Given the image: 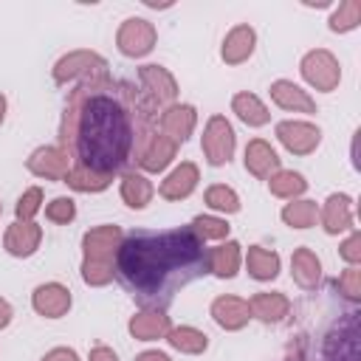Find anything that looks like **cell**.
I'll return each mask as SVG.
<instances>
[{
  "label": "cell",
  "instance_id": "7a4b0ae2",
  "mask_svg": "<svg viewBox=\"0 0 361 361\" xmlns=\"http://www.w3.org/2000/svg\"><path fill=\"white\" fill-rule=\"evenodd\" d=\"M209 274V248L189 228L133 231L116 251V279L152 310H164L180 288Z\"/></svg>",
  "mask_w": 361,
  "mask_h": 361
},
{
  "label": "cell",
  "instance_id": "60d3db41",
  "mask_svg": "<svg viewBox=\"0 0 361 361\" xmlns=\"http://www.w3.org/2000/svg\"><path fill=\"white\" fill-rule=\"evenodd\" d=\"M87 361H118V355L107 347V344H96L93 350H90V358Z\"/></svg>",
  "mask_w": 361,
  "mask_h": 361
},
{
  "label": "cell",
  "instance_id": "7bdbcfd3",
  "mask_svg": "<svg viewBox=\"0 0 361 361\" xmlns=\"http://www.w3.org/2000/svg\"><path fill=\"white\" fill-rule=\"evenodd\" d=\"M11 316H14V310H11V305H8V302H6L3 296H0V330L11 324Z\"/></svg>",
  "mask_w": 361,
  "mask_h": 361
},
{
  "label": "cell",
  "instance_id": "8fae6325",
  "mask_svg": "<svg viewBox=\"0 0 361 361\" xmlns=\"http://www.w3.org/2000/svg\"><path fill=\"white\" fill-rule=\"evenodd\" d=\"M28 172L45 180H65L68 169H71V155L62 147H37L28 161H25Z\"/></svg>",
  "mask_w": 361,
  "mask_h": 361
},
{
  "label": "cell",
  "instance_id": "ba28073f",
  "mask_svg": "<svg viewBox=\"0 0 361 361\" xmlns=\"http://www.w3.org/2000/svg\"><path fill=\"white\" fill-rule=\"evenodd\" d=\"M107 68V59L99 56L96 51H71L65 54L56 65H54V79L59 85L65 82H73V79H87V76H96V73H104Z\"/></svg>",
  "mask_w": 361,
  "mask_h": 361
},
{
  "label": "cell",
  "instance_id": "1f68e13d",
  "mask_svg": "<svg viewBox=\"0 0 361 361\" xmlns=\"http://www.w3.org/2000/svg\"><path fill=\"white\" fill-rule=\"evenodd\" d=\"M110 180H113V178L96 175V172H90V169H85V166H79V164H73V166L68 169V175H65V183H68L71 189H76V192H102V189L110 186Z\"/></svg>",
  "mask_w": 361,
  "mask_h": 361
},
{
  "label": "cell",
  "instance_id": "f6af8a7d",
  "mask_svg": "<svg viewBox=\"0 0 361 361\" xmlns=\"http://www.w3.org/2000/svg\"><path fill=\"white\" fill-rule=\"evenodd\" d=\"M288 361H302V358H288Z\"/></svg>",
  "mask_w": 361,
  "mask_h": 361
},
{
  "label": "cell",
  "instance_id": "d6a6232c",
  "mask_svg": "<svg viewBox=\"0 0 361 361\" xmlns=\"http://www.w3.org/2000/svg\"><path fill=\"white\" fill-rule=\"evenodd\" d=\"M203 200H206L209 209L223 212V214H237V212H240V195H237L231 186H226V183L209 186L206 195H203Z\"/></svg>",
  "mask_w": 361,
  "mask_h": 361
},
{
  "label": "cell",
  "instance_id": "2e32d148",
  "mask_svg": "<svg viewBox=\"0 0 361 361\" xmlns=\"http://www.w3.org/2000/svg\"><path fill=\"white\" fill-rule=\"evenodd\" d=\"M254 45H257V31L248 23H240V25H234L226 34L223 48H220V56H223L226 65H243L254 54Z\"/></svg>",
  "mask_w": 361,
  "mask_h": 361
},
{
  "label": "cell",
  "instance_id": "8d00e7d4",
  "mask_svg": "<svg viewBox=\"0 0 361 361\" xmlns=\"http://www.w3.org/2000/svg\"><path fill=\"white\" fill-rule=\"evenodd\" d=\"M336 288H338V293H341L344 299H350V302H358V299H361V271L350 265L347 271H341V274H338V279H336Z\"/></svg>",
  "mask_w": 361,
  "mask_h": 361
},
{
  "label": "cell",
  "instance_id": "d4e9b609",
  "mask_svg": "<svg viewBox=\"0 0 361 361\" xmlns=\"http://www.w3.org/2000/svg\"><path fill=\"white\" fill-rule=\"evenodd\" d=\"M245 268H248V276H254L259 282H271L279 276V254L271 248H262V245H248Z\"/></svg>",
  "mask_w": 361,
  "mask_h": 361
},
{
  "label": "cell",
  "instance_id": "74e56055",
  "mask_svg": "<svg viewBox=\"0 0 361 361\" xmlns=\"http://www.w3.org/2000/svg\"><path fill=\"white\" fill-rule=\"evenodd\" d=\"M45 217H48L51 223L65 226V223H71V220L76 217V203H73L71 197H54V200L45 206Z\"/></svg>",
  "mask_w": 361,
  "mask_h": 361
},
{
  "label": "cell",
  "instance_id": "9a60e30c",
  "mask_svg": "<svg viewBox=\"0 0 361 361\" xmlns=\"http://www.w3.org/2000/svg\"><path fill=\"white\" fill-rule=\"evenodd\" d=\"M130 336L135 341H158V338H166V333L172 330L169 324V316L164 310H152V307H141L130 324H127Z\"/></svg>",
  "mask_w": 361,
  "mask_h": 361
},
{
  "label": "cell",
  "instance_id": "f35d334b",
  "mask_svg": "<svg viewBox=\"0 0 361 361\" xmlns=\"http://www.w3.org/2000/svg\"><path fill=\"white\" fill-rule=\"evenodd\" d=\"M341 257H344L353 268L361 262V234H358V231H353V234L341 243Z\"/></svg>",
  "mask_w": 361,
  "mask_h": 361
},
{
  "label": "cell",
  "instance_id": "6da1fadb",
  "mask_svg": "<svg viewBox=\"0 0 361 361\" xmlns=\"http://www.w3.org/2000/svg\"><path fill=\"white\" fill-rule=\"evenodd\" d=\"M113 82L107 73L87 76L76 90H71L62 127L59 147L71 155L76 149V164L113 178L135 149V110L141 96L127 87V93H113Z\"/></svg>",
  "mask_w": 361,
  "mask_h": 361
},
{
  "label": "cell",
  "instance_id": "ffe728a7",
  "mask_svg": "<svg viewBox=\"0 0 361 361\" xmlns=\"http://www.w3.org/2000/svg\"><path fill=\"white\" fill-rule=\"evenodd\" d=\"M268 90H271V99L288 113H307V116L316 113V102L310 99V93L302 90L299 85H293L290 79H276V82H271Z\"/></svg>",
  "mask_w": 361,
  "mask_h": 361
},
{
  "label": "cell",
  "instance_id": "b9f144b4",
  "mask_svg": "<svg viewBox=\"0 0 361 361\" xmlns=\"http://www.w3.org/2000/svg\"><path fill=\"white\" fill-rule=\"evenodd\" d=\"M135 361H172V358L166 353H161V350H144V353L135 355Z\"/></svg>",
  "mask_w": 361,
  "mask_h": 361
},
{
  "label": "cell",
  "instance_id": "e0dca14e",
  "mask_svg": "<svg viewBox=\"0 0 361 361\" xmlns=\"http://www.w3.org/2000/svg\"><path fill=\"white\" fill-rule=\"evenodd\" d=\"M197 124V113L192 104H169L161 113V133L175 144H183Z\"/></svg>",
  "mask_w": 361,
  "mask_h": 361
},
{
  "label": "cell",
  "instance_id": "e575fe53",
  "mask_svg": "<svg viewBox=\"0 0 361 361\" xmlns=\"http://www.w3.org/2000/svg\"><path fill=\"white\" fill-rule=\"evenodd\" d=\"M189 228L206 243V240H226L231 226H228L223 217H214V214H197V217L192 220Z\"/></svg>",
  "mask_w": 361,
  "mask_h": 361
},
{
  "label": "cell",
  "instance_id": "7402d4cb",
  "mask_svg": "<svg viewBox=\"0 0 361 361\" xmlns=\"http://www.w3.org/2000/svg\"><path fill=\"white\" fill-rule=\"evenodd\" d=\"M212 319L223 330H243L248 324V319H251L248 299H240V296H217L212 302Z\"/></svg>",
  "mask_w": 361,
  "mask_h": 361
},
{
  "label": "cell",
  "instance_id": "8992f818",
  "mask_svg": "<svg viewBox=\"0 0 361 361\" xmlns=\"http://www.w3.org/2000/svg\"><path fill=\"white\" fill-rule=\"evenodd\" d=\"M158 42V31L149 20L144 17H127L118 31H116V45L124 56L130 59H138V56H147Z\"/></svg>",
  "mask_w": 361,
  "mask_h": 361
},
{
  "label": "cell",
  "instance_id": "7c38bea8",
  "mask_svg": "<svg viewBox=\"0 0 361 361\" xmlns=\"http://www.w3.org/2000/svg\"><path fill=\"white\" fill-rule=\"evenodd\" d=\"M71 290L59 282H45V285H37L34 293H31V307L45 316V319H62L68 310H71Z\"/></svg>",
  "mask_w": 361,
  "mask_h": 361
},
{
  "label": "cell",
  "instance_id": "ee69618b",
  "mask_svg": "<svg viewBox=\"0 0 361 361\" xmlns=\"http://www.w3.org/2000/svg\"><path fill=\"white\" fill-rule=\"evenodd\" d=\"M3 118H6V96L0 93V124H3Z\"/></svg>",
  "mask_w": 361,
  "mask_h": 361
},
{
  "label": "cell",
  "instance_id": "ab89813d",
  "mask_svg": "<svg viewBox=\"0 0 361 361\" xmlns=\"http://www.w3.org/2000/svg\"><path fill=\"white\" fill-rule=\"evenodd\" d=\"M42 361H79V355L71 347H54V350H48L42 355Z\"/></svg>",
  "mask_w": 361,
  "mask_h": 361
},
{
  "label": "cell",
  "instance_id": "bcb514c9",
  "mask_svg": "<svg viewBox=\"0 0 361 361\" xmlns=\"http://www.w3.org/2000/svg\"><path fill=\"white\" fill-rule=\"evenodd\" d=\"M0 214H3V206H0Z\"/></svg>",
  "mask_w": 361,
  "mask_h": 361
},
{
  "label": "cell",
  "instance_id": "484cf974",
  "mask_svg": "<svg viewBox=\"0 0 361 361\" xmlns=\"http://www.w3.org/2000/svg\"><path fill=\"white\" fill-rule=\"evenodd\" d=\"M240 243L226 240L217 248H209V274L220 276V279H231L240 268Z\"/></svg>",
  "mask_w": 361,
  "mask_h": 361
},
{
  "label": "cell",
  "instance_id": "836d02e7",
  "mask_svg": "<svg viewBox=\"0 0 361 361\" xmlns=\"http://www.w3.org/2000/svg\"><path fill=\"white\" fill-rule=\"evenodd\" d=\"M358 23H361V0H344L330 14V31H336V34L353 31Z\"/></svg>",
  "mask_w": 361,
  "mask_h": 361
},
{
  "label": "cell",
  "instance_id": "d6986e66",
  "mask_svg": "<svg viewBox=\"0 0 361 361\" xmlns=\"http://www.w3.org/2000/svg\"><path fill=\"white\" fill-rule=\"evenodd\" d=\"M251 319H259L265 324H276L290 313V299L279 290H259L248 299Z\"/></svg>",
  "mask_w": 361,
  "mask_h": 361
},
{
  "label": "cell",
  "instance_id": "d590c367",
  "mask_svg": "<svg viewBox=\"0 0 361 361\" xmlns=\"http://www.w3.org/2000/svg\"><path fill=\"white\" fill-rule=\"evenodd\" d=\"M39 209H42V189H39V186H31V189H25V192L20 195V200H17V206H14V214H17L20 223H31V217H34Z\"/></svg>",
  "mask_w": 361,
  "mask_h": 361
},
{
  "label": "cell",
  "instance_id": "277c9868",
  "mask_svg": "<svg viewBox=\"0 0 361 361\" xmlns=\"http://www.w3.org/2000/svg\"><path fill=\"white\" fill-rule=\"evenodd\" d=\"M322 361H358V313H344L324 336Z\"/></svg>",
  "mask_w": 361,
  "mask_h": 361
},
{
  "label": "cell",
  "instance_id": "9c48e42d",
  "mask_svg": "<svg viewBox=\"0 0 361 361\" xmlns=\"http://www.w3.org/2000/svg\"><path fill=\"white\" fill-rule=\"evenodd\" d=\"M276 138L279 144L293 152V155H310L319 141H322V130L310 121H299V118H288V121H279L276 124Z\"/></svg>",
  "mask_w": 361,
  "mask_h": 361
},
{
  "label": "cell",
  "instance_id": "4fadbf2b",
  "mask_svg": "<svg viewBox=\"0 0 361 361\" xmlns=\"http://www.w3.org/2000/svg\"><path fill=\"white\" fill-rule=\"evenodd\" d=\"M175 155H178V144H175L172 138H166L164 133H152V135L141 144V149L135 152L141 169H147V172H161V169H166Z\"/></svg>",
  "mask_w": 361,
  "mask_h": 361
},
{
  "label": "cell",
  "instance_id": "52a82bcc",
  "mask_svg": "<svg viewBox=\"0 0 361 361\" xmlns=\"http://www.w3.org/2000/svg\"><path fill=\"white\" fill-rule=\"evenodd\" d=\"M200 147H203V155H206V161L212 166H223V164L231 161L234 147H237V135H234V130H231L226 116H212L206 121Z\"/></svg>",
  "mask_w": 361,
  "mask_h": 361
},
{
  "label": "cell",
  "instance_id": "f546056e",
  "mask_svg": "<svg viewBox=\"0 0 361 361\" xmlns=\"http://www.w3.org/2000/svg\"><path fill=\"white\" fill-rule=\"evenodd\" d=\"M268 189H271L274 197L293 200L296 195H302V192L307 189V180H305L299 172H293V169H279V172H274V175L268 178Z\"/></svg>",
  "mask_w": 361,
  "mask_h": 361
},
{
  "label": "cell",
  "instance_id": "4dcf8cb0",
  "mask_svg": "<svg viewBox=\"0 0 361 361\" xmlns=\"http://www.w3.org/2000/svg\"><path fill=\"white\" fill-rule=\"evenodd\" d=\"M282 220L290 228H310L319 220V206L313 200H290L282 209Z\"/></svg>",
  "mask_w": 361,
  "mask_h": 361
},
{
  "label": "cell",
  "instance_id": "3957f363",
  "mask_svg": "<svg viewBox=\"0 0 361 361\" xmlns=\"http://www.w3.org/2000/svg\"><path fill=\"white\" fill-rule=\"evenodd\" d=\"M124 234L118 226H96L82 237V279L93 288L113 282L116 276V251Z\"/></svg>",
  "mask_w": 361,
  "mask_h": 361
},
{
  "label": "cell",
  "instance_id": "cb8c5ba5",
  "mask_svg": "<svg viewBox=\"0 0 361 361\" xmlns=\"http://www.w3.org/2000/svg\"><path fill=\"white\" fill-rule=\"evenodd\" d=\"M290 274H293V282L299 288L313 290L322 279V262L310 248H296L290 257Z\"/></svg>",
  "mask_w": 361,
  "mask_h": 361
},
{
  "label": "cell",
  "instance_id": "30bf717a",
  "mask_svg": "<svg viewBox=\"0 0 361 361\" xmlns=\"http://www.w3.org/2000/svg\"><path fill=\"white\" fill-rule=\"evenodd\" d=\"M138 79H141V87H144V93H147L149 102H155L158 107L161 104H166V107L175 104V99H178V82H175V76L164 65H144L138 71Z\"/></svg>",
  "mask_w": 361,
  "mask_h": 361
},
{
  "label": "cell",
  "instance_id": "5b68a950",
  "mask_svg": "<svg viewBox=\"0 0 361 361\" xmlns=\"http://www.w3.org/2000/svg\"><path fill=\"white\" fill-rule=\"evenodd\" d=\"M299 71H302L305 82H307L310 87L322 90V93L336 90L338 82H341V65H338V59H336L330 51H324V48L307 51V54L302 56Z\"/></svg>",
  "mask_w": 361,
  "mask_h": 361
},
{
  "label": "cell",
  "instance_id": "83f0119b",
  "mask_svg": "<svg viewBox=\"0 0 361 361\" xmlns=\"http://www.w3.org/2000/svg\"><path fill=\"white\" fill-rule=\"evenodd\" d=\"M155 195V186L141 172H124L121 175V200L130 209H144Z\"/></svg>",
  "mask_w": 361,
  "mask_h": 361
},
{
  "label": "cell",
  "instance_id": "5bb4252c",
  "mask_svg": "<svg viewBox=\"0 0 361 361\" xmlns=\"http://www.w3.org/2000/svg\"><path fill=\"white\" fill-rule=\"evenodd\" d=\"M319 220H322V228L327 234H341L347 228H353L355 217H353V197L350 195H330L324 200V206L319 209Z\"/></svg>",
  "mask_w": 361,
  "mask_h": 361
},
{
  "label": "cell",
  "instance_id": "f1b7e54d",
  "mask_svg": "<svg viewBox=\"0 0 361 361\" xmlns=\"http://www.w3.org/2000/svg\"><path fill=\"white\" fill-rule=\"evenodd\" d=\"M166 341L169 347L186 353V355H200L206 347H209V336L197 327H189V324H180V327H172L166 333Z\"/></svg>",
  "mask_w": 361,
  "mask_h": 361
},
{
  "label": "cell",
  "instance_id": "603a6c76",
  "mask_svg": "<svg viewBox=\"0 0 361 361\" xmlns=\"http://www.w3.org/2000/svg\"><path fill=\"white\" fill-rule=\"evenodd\" d=\"M245 169L254 178L268 180L274 172H279V155H276V149L265 138L248 141V147H245Z\"/></svg>",
  "mask_w": 361,
  "mask_h": 361
},
{
  "label": "cell",
  "instance_id": "44dd1931",
  "mask_svg": "<svg viewBox=\"0 0 361 361\" xmlns=\"http://www.w3.org/2000/svg\"><path fill=\"white\" fill-rule=\"evenodd\" d=\"M42 243V228L31 220V223H14L8 226L6 237H3V248L11 254V257H31Z\"/></svg>",
  "mask_w": 361,
  "mask_h": 361
},
{
  "label": "cell",
  "instance_id": "ac0fdd59",
  "mask_svg": "<svg viewBox=\"0 0 361 361\" xmlns=\"http://www.w3.org/2000/svg\"><path fill=\"white\" fill-rule=\"evenodd\" d=\"M197 180H200L197 164L183 161L180 166H175V169H172V172H169V175L161 180L158 195H161L164 200H183V197H189V195L195 192Z\"/></svg>",
  "mask_w": 361,
  "mask_h": 361
},
{
  "label": "cell",
  "instance_id": "4316f807",
  "mask_svg": "<svg viewBox=\"0 0 361 361\" xmlns=\"http://www.w3.org/2000/svg\"><path fill=\"white\" fill-rule=\"evenodd\" d=\"M231 110H234L237 118H240L243 124H248V127H262V124L271 121V113H268V107L262 104V99L254 96V93H248V90H243V93H237V96L231 99Z\"/></svg>",
  "mask_w": 361,
  "mask_h": 361
}]
</instances>
